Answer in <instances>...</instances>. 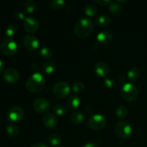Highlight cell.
<instances>
[{"label": "cell", "instance_id": "6da1fadb", "mask_svg": "<svg viewBox=\"0 0 147 147\" xmlns=\"http://www.w3.org/2000/svg\"><path fill=\"white\" fill-rule=\"evenodd\" d=\"M94 23L90 18L83 17L76 22L74 27V31L76 35L80 38L87 37L93 32Z\"/></svg>", "mask_w": 147, "mask_h": 147}, {"label": "cell", "instance_id": "7a4b0ae2", "mask_svg": "<svg viewBox=\"0 0 147 147\" xmlns=\"http://www.w3.org/2000/svg\"><path fill=\"white\" fill-rule=\"evenodd\" d=\"M45 84V78L44 76L39 73H34L28 78L25 86L29 92L37 93L44 89Z\"/></svg>", "mask_w": 147, "mask_h": 147}, {"label": "cell", "instance_id": "3957f363", "mask_svg": "<svg viewBox=\"0 0 147 147\" xmlns=\"http://www.w3.org/2000/svg\"><path fill=\"white\" fill-rule=\"evenodd\" d=\"M121 96L128 102H133L139 97V89L131 83H126L122 86L120 90Z\"/></svg>", "mask_w": 147, "mask_h": 147}, {"label": "cell", "instance_id": "277c9868", "mask_svg": "<svg viewBox=\"0 0 147 147\" xmlns=\"http://www.w3.org/2000/svg\"><path fill=\"white\" fill-rule=\"evenodd\" d=\"M114 131L117 137L123 140L129 139L132 133V129L130 124L125 121L118 122L115 126Z\"/></svg>", "mask_w": 147, "mask_h": 147}, {"label": "cell", "instance_id": "5b68a950", "mask_svg": "<svg viewBox=\"0 0 147 147\" xmlns=\"http://www.w3.org/2000/svg\"><path fill=\"white\" fill-rule=\"evenodd\" d=\"M1 50L4 55L7 56L15 55L18 51L17 42L11 38H7L3 40L1 45Z\"/></svg>", "mask_w": 147, "mask_h": 147}, {"label": "cell", "instance_id": "8992f818", "mask_svg": "<svg viewBox=\"0 0 147 147\" xmlns=\"http://www.w3.org/2000/svg\"><path fill=\"white\" fill-rule=\"evenodd\" d=\"M107 123L106 118L100 114L93 115L89 118L88 125L91 129L94 131H100L105 128Z\"/></svg>", "mask_w": 147, "mask_h": 147}, {"label": "cell", "instance_id": "52a82bcc", "mask_svg": "<svg viewBox=\"0 0 147 147\" xmlns=\"http://www.w3.org/2000/svg\"><path fill=\"white\" fill-rule=\"evenodd\" d=\"M70 88L67 83L65 82H58L53 86V92L55 96L58 98H64L70 93Z\"/></svg>", "mask_w": 147, "mask_h": 147}, {"label": "cell", "instance_id": "ba28073f", "mask_svg": "<svg viewBox=\"0 0 147 147\" xmlns=\"http://www.w3.org/2000/svg\"><path fill=\"white\" fill-rule=\"evenodd\" d=\"M24 116V109L20 106H14L7 113V119L13 123H19L22 120Z\"/></svg>", "mask_w": 147, "mask_h": 147}, {"label": "cell", "instance_id": "9c48e42d", "mask_svg": "<svg viewBox=\"0 0 147 147\" xmlns=\"http://www.w3.org/2000/svg\"><path fill=\"white\" fill-rule=\"evenodd\" d=\"M33 109L37 113H47L50 109V103L47 99L40 98L36 99L34 101V103H33Z\"/></svg>", "mask_w": 147, "mask_h": 147}, {"label": "cell", "instance_id": "30bf717a", "mask_svg": "<svg viewBox=\"0 0 147 147\" xmlns=\"http://www.w3.org/2000/svg\"><path fill=\"white\" fill-rule=\"evenodd\" d=\"M22 42L24 47L30 51H34L38 48L40 45L38 39L35 36L32 34H27L24 36L22 40Z\"/></svg>", "mask_w": 147, "mask_h": 147}, {"label": "cell", "instance_id": "8fae6325", "mask_svg": "<svg viewBox=\"0 0 147 147\" xmlns=\"http://www.w3.org/2000/svg\"><path fill=\"white\" fill-rule=\"evenodd\" d=\"M23 27L29 33H34L38 30V21L33 17H27L23 21Z\"/></svg>", "mask_w": 147, "mask_h": 147}, {"label": "cell", "instance_id": "7c38bea8", "mask_svg": "<svg viewBox=\"0 0 147 147\" xmlns=\"http://www.w3.org/2000/svg\"><path fill=\"white\" fill-rule=\"evenodd\" d=\"M20 73L14 68H8L3 73V79L7 83H17L20 79Z\"/></svg>", "mask_w": 147, "mask_h": 147}, {"label": "cell", "instance_id": "4fadbf2b", "mask_svg": "<svg viewBox=\"0 0 147 147\" xmlns=\"http://www.w3.org/2000/svg\"><path fill=\"white\" fill-rule=\"evenodd\" d=\"M95 72L100 78H107L110 73L109 66L105 62H98L95 65Z\"/></svg>", "mask_w": 147, "mask_h": 147}, {"label": "cell", "instance_id": "5bb4252c", "mask_svg": "<svg viewBox=\"0 0 147 147\" xmlns=\"http://www.w3.org/2000/svg\"><path fill=\"white\" fill-rule=\"evenodd\" d=\"M113 40V34L109 31H102L96 36L98 43L101 45H107Z\"/></svg>", "mask_w": 147, "mask_h": 147}, {"label": "cell", "instance_id": "9a60e30c", "mask_svg": "<svg viewBox=\"0 0 147 147\" xmlns=\"http://www.w3.org/2000/svg\"><path fill=\"white\" fill-rule=\"evenodd\" d=\"M42 122L47 129H55L57 125V118L53 113H47L43 117Z\"/></svg>", "mask_w": 147, "mask_h": 147}, {"label": "cell", "instance_id": "2e32d148", "mask_svg": "<svg viewBox=\"0 0 147 147\" xmlns=\"http://www.w3.org/2000/svg\"><path fill=\"white\" fill-rule=\"evenodd\" d=\"M67 106L71 110L78 109L80 106V99L77 95H71L67 99Z\"/></svg>", "mask_w": 147, "mask_h": 147}, {"label": "cell", "instance_id": "e0dca14e", "mask_svg": "<svg viewBox=\"0 0 147 147\" xmlns=\"http://www.w3.org/2000/svg\"><path fill=\"white\" fill-rule=\"evenodd\" d=\"M86 117L83 113L75 111L70 115V121L75 124H80L84 122Z\"/></svg>", "mask_w": 147, "mask_h": 147}, {"label": "cell", "instance_id": "ac0fdd59", "mask_svg": "<svg viewBox=\"0 0 147 147\" xmlns=\"http://www.w3.org/2000/svg\"><path fill=\"white\" fill-rule=\"evenodd\" d=\"M109 11L113 15L120 16L123 12V9L122 7L117 2H111L109 5Z\"/></svg>", "mask_w": 147, "mask_h": 147}, {"label": "cell", "instance_id": "d6986e66", "mask_svg": "<svg viewBox=\"0 0 147 147\" xmlns=\"http://www.w3.org/2000/svg\"><path fill=\"white\" fill-rule=\"evenodd\" d=\"M98 11V7L93 3L89 2L86 4L84 7V12L88 17H94Z\"/></svg>", "mask_w": 147, "mask_h": 147}, {"label": "cell", "instance_id": "ffe728a7", "mask_svg": "<svg viewBox=\"0 0 147 147\" xmlns=\"http://www.w3.org/2000/svg\"><path fill=\"white\" fill-rule=\"evenodd\" d=\"M56 67H57V65L54 61H47L42 65V70L45 74L50 75L52 74L55 70Z\"/></svg>", "mask_w": 147, "mask_h": 147}, {"label": "cell", "instance_id": "44dd1931", "mask_svg": "<svg viewBox=\"0 0 147 147\" xmlns=\"http://www.w3.org/2000/svg\"><path fill=\"white\" fill-rule=\"evenodd\" d=\"M140 70L138 67H131L127 73V78L131 82L136 81L139 78V77H140Z\"/></svg>", "mask_w": 147, "mask_h": 147}, {"label": "cell", "instance_id": "7402d4cb", "mask_svg": "<svg viewBox=\"0 0 147 147\" xmlns=\"http://www.w3.org/2000/svg\"><path fill=\"white\" fill-rule=\"evenodd\" d=\"M23 11L27 14H32L36 9V3L33 0H27L22 5Z\"/></svg>", "mask_w": 147, "mask_h": 147}, {"label": "cell", "instance_id": "603a6c76", "mask_svg": "<svg viewBox=\"0 0 147 147\" xmlns=\"http://www.w3.org/2000/svg\"><path fill=\"white\" fill-rule=\"evenodd\" d=\"M111 22V20L107 15L98 16L96 19V23L99 27H105L109 25Z\"/></svg>", "mask_w": 147, "mask_h": 147}, {"label": "cell", "instance_id": "cb8c5ba5", "mask_svg": "<svg viewBox=\"0 0 147 147\" xmlns=\"http://www.w3.org/2000/svg\"><path fill=\"white\" fill-rule=\"evenodd\" d=\"M39 55H40V56L42 59L49 60V59H50L53 57V53L51 49L47 47H44L40 49V52H39Z\"/></svg>", "mask_w": 147, "mask_h": 147}, {"label": "cell", "instance_id": "d4e9b609", "mask_svg": "<svg viewBox=\"0 0 147 147\" xmlns=\"http://www.w3.org/2000/svg\"><path fill=\"white\" fill-rule=\"evenodd\" d=\"M47 142L52 146H57L61 142V137L57 134H53L49 136L47 139Z\"/></svg>", "mask_w": 147, "mask_h": 147}, {"label": "cell", "instance_id": "484cf974", "mask_svg": "<svg viewBox=\"0 0 147 147\" xmlns=\"http://www.w3.org/2000/svg\"><path fill=\"white\" fill-rule=\"evenodd\" d=\"M53 111H54L56 115H57L59 116H65L67 113V109L65 105L59 103V104H56L53 107Z\"/></svg>", "mask_w": 147, "mask_h": 147}, {"label": "cell", "instance_id": "4316f807", "mask_svg": "<svg viewBox=\"0 0 147 147\" xmlns=\"http://www.w3.org/2000/svg\"><path fill=\"white\" fill-rule=\"evenodd\" d=\"M128 113H129V112H128L127 108L123 106H119L116 111V114L117 117L119 119H122V120H123V119L127 117Z\"/></svg>", "mask_w": 147, "mask_h": 147}, {"label": "cell", "instance_id": "83f0119b", "mask_svg": "<svg viewBox=\"0 0 147 147\" xmlns=\"http://www.w3.org/2000/svg\"><path fill=\"white\" fill-rule=\"evenodd\" d=\"M50 6L54 10H60L64 8L65 6V1L63 0H53L50 1Z\"/></svg>", "mask_w": 147, "mask_h": 147}, {"label": "cell", "instance_id": "f1b7e54d", "mask_svg": "<svg viewBox=\"0 0 147 147\" xmlns=\"http://www.w3.org/2000/svg\"><path fill=\"white\" fill-rule=\"evenodd\" d=\"M7 133L11 137H16L19 134V129L14 124H9L7 126Z\"/></svg>", "mask_w": 147, "mask_h": 147}, {"label": "cell", "instance_id": "f546056e", "mask_svg": "<svg viewBox=\"0 0 147 147\" xmlns=\"http://www.w3.org/2000/svg\"><path fill=\"white\" fill-rule=\"evenodd\" d=\"M16 31H17V27H16V26L14 24H9L5 27L4 33H5V34L7 37H9V38H10V37H12L15 34Z\"/></svg>", "mask_w": 147, "mask_h": 147}, {"label": "cell", "instance_id": "4dcf8cb0", "mask_svg": "<svg viewBox=\"0 0 147 147\" xmlns=\"http://www.w3.org/2000/svg\"><path fill=\"white\" fill-rule=\"evenodd\" d=\"M85 86L82 82L76 81L75 82L72 86V90L76 93H81L84 90Z\"/></svg>", "mask_w": 147, "mask_h": 147}, {"label": "cell", "instance_id": "1f68e13d", "mask_svg": "<svg viewBox=\"0 0 147 147\" xmlns=\"http://www.w3.org/2000/svg\"><path fill=\"white\" fill-rule=\"evenodd\" d=\"M103 84L107 88H112L115 86V81L112 78L107 77L103 80Z\"/></svg>", "mask_w": 147, "mask_h": 147}, {"label": "cell", "instance_id": "d6a6232c", "mask_svg": "<svg viewBox=\"0 0 147 147\" xmlns=\"http://www.w3.org/2000/svg\"><path fill=\"white\" fill-rule=\"evenodd\" d=\"M13 17H14V18L15 20H19V21H21V20L24 21V19L26 18L24 17V13L22 11H20V10H16V11H14V13H13Z\"/></svg>", "mask_w": 147, "mask_h": 147}, {"label": "cell", "instance_id": "836d02e7", "mask_svg": "<svg viewBox=\"0 0 147 147\" xmlns=\"http://www.w3.org/2000/svg\"><path fill=\"white\" fill-rule=\"evenodd\" d=\"M95 2L100 6H107L109 5L111 3V1H109V0H96V1H95Z\"/></svg>", "mask_w": 147, "mask_h": 147}, {"label": "cell", "instance_id": "e575fe53", "mask_svg": "<svg viewBox=\"0 0 147 147\" xmlns=\"http://www.w3.org/2000/svg\"><path fill=\"white\" fill-rule=\"evenodd\" d=\"M118 80H119V82H121V83H125L126 80V77L124 76V75L121 74L118 76Z\"/></svg>", "mask_w": 147, "mask_h": 147}, {"label": "cell", "instance_id": "d590c367", "mask_svg": "<svg viewBox=\"0 0 147 147\" xmlns=\"http://www.w3.org/2000/svg\"><path fill=\"white\" fill-rule=\"evenodd\" d=\"M83 147H98L97 145L94 143H92V142H88V143H86V144H84Z\"/></svg>", "mask_w": 147, "mask_h": 147}, {"label": "cell", "instance_id": "8d00e7d4", "mask_svg": "<svg viewBox=\"0 0 147 147\" xmlns=\"http://www.w3.org/2000/svg\"><path fill=\"white\" fill-rule=\"evenodd\" d=\"M30 147H47V146L43 143H37V144H34L32 145Z\"/></svg>", "mask_w": 147, "mask_h": 147}, {"label": "cell", "instance_id": "74e56055", "mask_svg": "<svg viewBox=\"0 0 147 147\" xmlns=\"http://www.w3.org/2000/svg\"><path fill=\"white\" fill-rule=\"evenodd\" d=\"M4 63H3V61L1 60V58H0V74L4 71Z\"/></svg>", "mask_w": 147, "mask_h": 147}, {"label": "cell", "instance_id": "f35d334b", "mask_svg": "<svg viewBox=\"0 0 147 147\" xmlns=\"http://www.w3.org/2000/svg\"><path fill=\"white\" fill-rule=\"evenodd\" d=\"M126 1H118V2H126Z\"/></svg>", "mask_w": 147, "mask_h": 147}, {"label": "cell", "instance_id": "ab89813d", "mask_svg": "<svg viewBox=\"0 0 147 147\" xmlns=\"http://www.w3.org/2000/svg\"><path fill=\"white\" fill-rule=\"evenodd\" d=\"M0 41H1V37H0Z\"/></svg>", "mask_w": 147, "mask_h": 147}, {"label": "cell", "instance_id": "60d3db41", "mask_svg": "<svg viewBox=\"0 0 147 147\" xmlns=\"http://www.w3.org/2000/svg\"><path fill=\"white\" fill-rule=\"evenodd\" d=\"M59 147H63V146H59Z\"/></svg>", "mask_w": 147, "mask_h": 147}]
</instances>
